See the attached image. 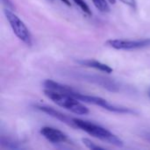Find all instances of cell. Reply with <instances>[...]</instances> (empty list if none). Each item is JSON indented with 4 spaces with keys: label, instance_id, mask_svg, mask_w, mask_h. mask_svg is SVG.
I'll use <instances>...</instances> for the list:
<instances>
[{
    "label": "cell",
    "instance_id": "1",
    "mask_svg": "<svg viewBox=\"0 0 150 150\" xmlns=\"http://www.w3.org/2000/svg\"><path fill=\"white\" fill-rule=\"evenodd\" d=\"M73 121L76 128L82 129L83 131L86 132L87 134L95 138H98L107 143L112 144L116 147L121 148L124 145L123 141L120 138H119L117 135H115L109 130L102 127L101 126L76 118H73Z\"/></svg>",
    "mask_w": 150,
    "mask_h": 150
},
{
    "label": "cell",
    "instance_id": "2",
    "mask_svg": "<svg viewBox=\"0 0 150 150\" xmlns=\"http://www.w3.org/2000/svg\"><path fill=\"white\" fill-rule=\"evenodd\" d=\"M44 94L50 100H52L54 104L76 114L86 115L90 112L89 109L86 106H84L82 103H80L79 100L74 98L73 96H70L65 93L54 91L47 90V89L44 90Z\"/></svg>",
    "mask_w": 150,
    "mask_h": 150
},
{
    "label": "cell",
    "instance_id": "3",
    "mask_svg": "<svg viewBox=\"0 0 150 150\" xmlns=\"http://www.w3.org/2000/svg\"><path fill=\"white\" fill-rule=\"evenodd\" d=\"M5 17L13 31L15 35L25 44L27 46L32 45V35L27 28V26L25 25V23L10 9L5 8L4 10Z\"/></svg>",
    "mask_w": 150,
    "mask_h": 150
},
{
    "label": "cell",
    "instance_id": "4",
    "mask_svg": "<svg viewBox=\"0 0 150 150\" xmlns=\"http://www.w3.org/2000/svg\"><path fill=\"white\" fill-rule=\"evenodd\" d=\"M105 45L117 50H134L150 46V39L142 40H108Z\"/></svg>",
    "mask_w": 150,
    "mask_h": 150
},
{
    "label": "cell",
    "instance_id": "5",
    "mask_svg": "<svg viewBox=\"0 0 150 150\" xmlns=\"http://www.w3.org/2000/svg\"><path fill=\"white\" fill-rule=\"evenodd\" d=\"M40 134L47 139L48 142L52 143H66L69 142V140L63 132L60 131L59 129L50 127H44L40 129Z\"/></svg>",
    "mask_w": 150,
    "mask_h": 150
},
{
    "label": "cell",
    "instance_id": "6",
    "mask_svg": "<svg viewBox=\"0 0 150 150\" xmlns=\"http://www.w3.org/2000/svg\"><path fill=\"white\" fill-rule=\"evenodd\" d=\"M35 107H36V109L41 111L42 112H45V113L50 115L51 117H53V118L62 121V123H65L66 125L70 126L72 127H76V126L74 124V121H73V118H69L67 115L62 113L61 112L56 111L54 108L48 107V106H46V105H35Z\"/></svg>",
    "mask_w": 150,
    "mask_h": 150
},
{
    "label": "cell",
    "instance_id": "7",
    "mask_svg": "<svg viewBox=\"0 0 150 150\" xmlns=\"http://www.w3.org/2000/svg\"><path fill=\"white\" fill-rule=\"evenodd\" d=\"M83 78L94 83H97L111 91H119V85L111 79H107L105 77L98 76H83Z\"/></svg>",
    "mask_w": 150,
    "mask_h": 150
},
{
    "label": "cell",
    "instance_id": "8",
    "mask_svg": "<svg viewBox=\"0 0 150 150\" xmlns=\"http://www.w3.org/2000/svg\"><path fill=\"white\" fill-rule=\"evenodd\" d=\"M43 85H44L45 89L51 90V91H57V92H61V93L69 94L70 96H73L75 93L77 92L72 87L65 85V84H62L60 83H56L53 80H46L43 83Z\"/></svg>",
    "mask_w": 150,
    "mask_h": 150
},
{
    "label": "cell",
    "instance_id": "9",
    "mask_svg": "<svg viewBox=\"0 0 150 150\" xmlns=\"http://www.w3.org/2000/svg\"><path fill=\"white\" fill-rule=\"evenodd\" d=\"M76 62L82 66L92 68V69H95L97 70H100V71L107 73V74H110L113 71V69L110 66H108L105 63H102L98 61H96V60H91V59L84 60L83 59V60H78V61H76Z\"/></svg>",
    "mask_w": 150,
    "mask_h": 150
},
{
    "label": "cell",
    "instance_id": "10",
    "mask_svg": "<svg viewBox=\"0 0 150 150\" xmlns=\"http://www.w3.org/2000/svg\"><path fill=\"white\" fill-rule=\"evenodd\" d=\"M0 143H1L2 147H4L5 149H23V147L21 145H19L18 142L13 141L12 139L5 137V136H1Z\"/></svg>",
    "mask_w": 150,
    "mask_h": 150
},
{
    "label": "cell",
    "instance_id": "11",
    "mask_svg": "<svg viewBox=\"0 0 150 150\" xmlns=\"http://www.w3.org/2000/svg\"><path fill=\"white\" fill-rule=\"evenodd\" d=\"M93 2V4L96 6L98 10H99L102 12H109L111 8L109 4L107 3V0H91Z\"/></svg>",
    "mask_w": 150,
    "mask_h": 150
},
{
    "label": "cell",
    "instance_id": "12",
    "mask_svg": "<svg viewBox=\"0 0 150 150\" xmlns=\"http://www.w3.org/2000/svg\"><path fill=\"white\" fill-rule=\"evenodd\" d=\"M73 2H74L77 6H79L80 9H81L85 14H87L88 16H91V11L89 5H88L83 0H73Z\"/></svg>",
    "mask_w": 150,
    "mask_h": 150
},
{
    "label": "cell",
    "instance_id": "13",
    "mask_svg": "<svg viewBox=\"0 0 150 150\" xmlns=\"http://www.w3.org/2000/svg\"><path fill=\"white\" fill-rule=\"evenodd\" d=\"M82 142L89 149H104L103 147H100L98 145H96L94 142H92L91 140L89 139H86V138H83L82 139Z\"/></svg>",
    "mask_w": 150,
    "mask_h": 150
},
{
    "label": "cell",
    "instance_id": "14",
    "mask_svg": "<svg viewBox=\"0 0 150 150\" xmlns=\"http://www.w3.org/2000/svg\"><path fill=\"white\" fill-rule=\"evenodd\" d=\"M122 3H124L125 4L128 5L129 7L133 8L134 10L136 9V0H120Z\"/></svg>",
    "mask_w": 150,
    "mask_h": 150
},
{
    "label": "cell",
    "instance_id": "15",
    "mask_svg": "<svg viewBox=\"0 0 150 150\" xmlns=\"http://www.w3.org/2000/svg\"><path fill=\"white\" fill-rule=\"evenodd\" d=\"M2 3L6 6V8H8L10 10H13L14 9V6H13L12 3L10 0H2Z\"/></svg>",
    "mask_w": 150,
    "mask_h": 150
},
{
    "label": "cell",
    "instance_id": "16",
    "mask_svg": "<svg viewBox=\"0 0 150 150\" xmlns=\"http://www.w3.org/2000/svg\"><path fill=\"white\" fill-rule=\"evenodd\" d=\"M142 137L150 143V133H144V134H142Z\"/></svg>",
    "mask_w": 150,
    "mask_h": 150
},
{
    "label": "cell",
    "instance_id": "17",
    "mask_svg": "<svg viewBox=\"0 0 150 150\" xmlns=\"http://www.w3.org/2000/svg\"><path fill=\"white\" fill-rule=\"evenodd\" d=\"M60 1H62L63 4H65L68 6H71V4H70V1L69 0H60Z\"/></svg>",
    "mask_w": 150,
    "mask_h": 150
},
{
    "label": "cell",
    "instance_id": "18",
    "mask_svg": "<svg viewBox=\"0 0 150 150\" xmlns=\"http://www.w3.org/2000/svg\"><path fill=\"white\" fill-rule=\"evenodd\" d=\"M110 4H114L115 3H116V0H107Z\"/></svg>",
    "mask_w": 150,
    "mask_h": 150
},
{
    "label": "cell",
    "instance_id": "19",
    "mask_svg": "<svg viewBox=\"0 0 150 150\" xmlns=\"http://www.w3.org/2000/svg\"><path fill=\"white\" fill-rule=\"evenodd\" d=\"M148 94H149V98H150V89H149V92H148Z\"/></svg>",
    "mask_w": 150,
    "mask_h": 150
}]
</instances>
